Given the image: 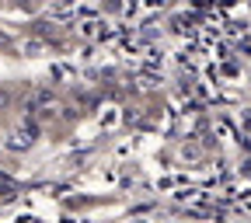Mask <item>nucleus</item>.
I'll use <instances>...</instances> for the list:
<instances>
[{"label":"nucleus","mask_w":251,"mask_h":223,"mask_svg":"<svg viewBox=\"0 0 251 223\" xmlns=\"http://www.w3.org/2000/svg\"><path fill=\"white\" fill-rule=\"evenodd\" d=\"M7 98H11V94H7V91H0V108H4V105H7Z\"/></svg>","instance_id":"obj_2"},{"label":"nucleus","mask_w":251,"mask_h":223,"mask_svg":"<svg viewBox=\"0 0 251 223\" xmlns=\"http://www.w3.org/2000/svg\"><path fill=\"white\" fill-rule=\"evenodd\" d=\"M31 136H35V125H25V129H18V133H14V147H28Z\"/></svg>","instance_id":"obj_1"}]
</instances>
